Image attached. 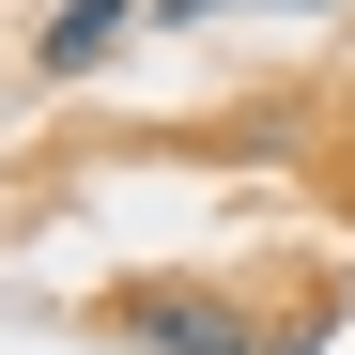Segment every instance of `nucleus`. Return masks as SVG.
I'll use <instances>...</instances> for the list:
<instances>
[{"mask_svg":"<svg viewBox=\"0 0 355 355\" xmlns=\"http://www.w3.org/2000/svg\"><path fill=\"white\" fill-rule=\"evenodd\" d=\"M78 324L93 340H139V355H309V340H278L263 309H232V293H201V278H124V293H93Z\"/></svg>","mask_w":355,"mask_h":355,"instance_id":"f257e3e1","label":"nucleus"},{"mask_svg":"<svg viewBox=\"0 0 355 355\" xmlns=\"http://www.w3.org/2000/svg\"><path fill=\"white\" fill-rule=\"evenodd\" d=\"M124 31H155V0H62V16L31 31V62H46V78H93Z\"/></svg>","mask_w":355,"mask_h":355,"instance_id":"f03ea898","label":"nucleus"},{"mask_svg":"<svg viewBox=\"0 0 355 355\" xmlns=\"http://www.w3.org/2000/svg\"><path fill=\"white\" fill-rule=\"evenodd\" d=\"M201 16H248V0H155V31H201Z\"/></svg>","mask_w":355,"mask_h":355,"instance_id":"7ed1b4c3","label":"nucleus"}]
</instances>
